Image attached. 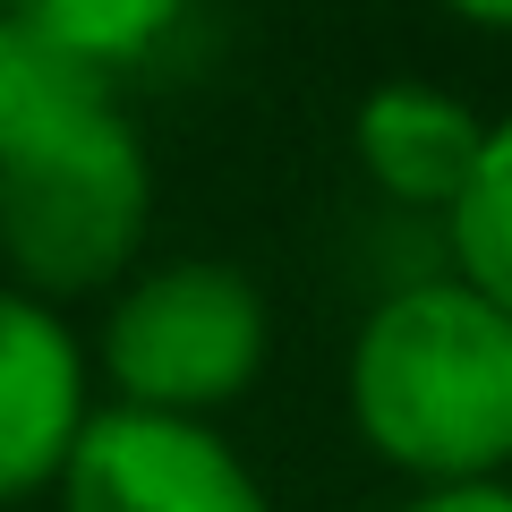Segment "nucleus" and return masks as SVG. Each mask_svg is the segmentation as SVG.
Listing matches in <instances>:
<instances>
[{"instance_id": "f03ea898", "label": "nucleus", "mask_w": 512, "mask_h": 512, "mask_svg": "<svg viewBox=\"0 0 512 512\" xmlns=\"http://www.w3.org/2000/svg\"><path fill=\"white\" fill-rule=\"evenodd\" d=\"M154 222V163L120 103L52 128L0 163V265L35 299H77L137 274Z\"/></svg>"}, {"instance_id": "0eeeda50", "label": "nucleus", "mask_w": 512, "mask_h": 512, "mask_svg": "<svg viewBox=\"0 0 512 512\" xmlns=\"http://www.w3.org/2000/svg\"><path fill=\"white\" fill-rule=\"evenodd\" d=\"M103 103H120V86H103L86 60L60 52L35 26V9H0V163L43 146L52 128L86 120Z\"/></svg>"}, {"instance_id": "423d86ee", "label": "nucleus", "mask_w": 512, "mask_h": 512, "mask_svg": "<svg viewBox=\"0 0 512 512\" xmlns=\"http://www.w3.org/2000/svg\"><path fill=\"white\" fill-rule=\"evenodd\" d=\"M487 128L495 120H478L461 94L393 77V86H376L350 111V154H359V171L393 205H410V214H453L470 197L478 163H487Z\"/></svg>"}, {"instance_id": "20e7f679", "label": "nucleus", "mask_w": 512, "mask_h": 512, "mask_svg": "<svg viewBox=\"0 0 512 512\" xmlns=\"http://www.w3.org/2000/svg\"><path fill=\"white\" fill-rule=\"evenodd\" d=\"M60 512H274L222 427L163 419V410H94L60 470Z\"/></svg>"}, {"instance_id": "39448f33", "label": "nucleus", "mask_w": 512, "mask_h": 512, "mask_svg": "<svg viewBox=\"0 0 512 512\" xmlns=\"http://www.w3.org/2000/svg\"><path fill=\"white\" fill-rule=\"evenodd\" d=\"M86 350L52 299L0 282V504L60 487L86 436Z\"/></svg>"}, {"instance_id": "6e6552de", "label": "nucleus", "mask_w": 512, "mask_h": 512, "mask_svg": "<svg viewBox=\"0 0 512 512\" xmlns=\"http://www.w3.org/2000/svg\"><path fill=\"white\" fill-rule=\"evenodd\" d=\"M35 26L69 60H86L103 86H128L146 60L171 52L188 9H171V0H35Z\"/></svg>"}, {"instance_id": "f257e3e1", "label": "nucleus", "mask_w": 512, "mask_h": 512, "mask_svg": "<svg viewBox=\"0 0 512 512\" xmlns=\"http://www.w3.org/2000/svg\"><path fill=\"white\" fill-rule=\"evenodd\" d=\"M350 427L419 487L512 470V316L461 274L393 282L350 342Z\"/></svg>"}, {"instance_id": "9b49d317", "label": "nucleus", "mask_w": 512, "mask_h": 512, "mask_svg": "<svg viewBox=\"0 0 512 512\" xmlns=\"http://www.w3.org/2000/svg\"><path fill=\"white\" fill-rule=\"evenodd\" d=\"M461 26H478V35H512V0H470Z\"/></svg>"}, {"instance_id": "1a4fd4ad", "label": "nucleus", "mask_w": 512, "mask_h": 512, "mask_svg": "<svg viewBox=\"0 0 512 512\" xmlns=\"http://www.w3.org/2000/svg\"><path fill=\"white\" fill-rule=\"evenodd\" d=\"M444 248H453V274L512 316V111L487 128V163L470 197L444 214Z\"/></svg>"}, {"instance_id": "7ed1b4c3", "label": "nucleus", "mask_w": 512, "mask_h": 512, "mask_svg": "<svg viewBox=\"0 0 512 512\" xmlns=\"http://www.w3.org/2000/svg\"><path fill=\"white\" fill-rule=\"evenodd\" d=\"M274 350V316L239 265L222 256H171L137 265L103 316V376L120 410H163V419H205L239 402Z\"/></svg>"}, {"instance_id": "9d476101", "label": "nucleus", "mask_w": 512, "mask_h": 512, "mask_svg": "<svg viewBox=\"0 0 512 512\" xmlns=\"http://www.w3.org/2000/svg\"><path fill=\"white\" fill-rule=\"evenodd\" d=\"M402 512H512V487L487 478V487H419Z\"/></svg>"}]
</instances>
